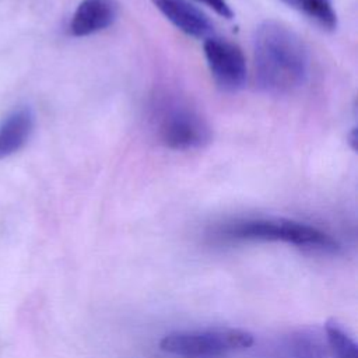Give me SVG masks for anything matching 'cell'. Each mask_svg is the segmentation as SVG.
Returning <instances> with one entry per match:
<instances>
[{"label": "cell", "instance_id": "cell-1", "mask_svg": "<svg viewBox=\"0 0 358 358\" xmlns=\"http://www.w3.org/2000/svg\"><path fill=\"white\" fill-rule=\"evenodd\" d=\"M253 64L256 83L263 92L287 95L306 83L310 57L294 29L280 21L266 20L255 31Z\"/></svg>", "mask_w": 358, "mask_h": 358}, {"label": "cell", "instance_id": "cell-2", "mask_svg": "<svg viewBox=\"0 0 358 358\" xmlns=\"http://www.w3.org/2000/svg\"><path fill=\"white\" fill-rule=\"evenodd\" d=\"M152 126L168 148L189 151L211 141V127L200 110L178 95H162L152 103Z\"/></svg>", "mask_w": 358, "mask_h": 358}, {"label": "cell", "instance_id": "cell-3", "mask_svg": "<svg viewBox=\"0 0 358 358\" xmlns=\"http://www.w3.org/2000/svg\"><path fill=\"white\" fill-rule=\"evenodd\" d=\"M222 236L239 241L285 242L310 250H334L337 242L322 229L287 218H250L228 224Z\"/></svg>", "mask_w": 358, "mask_h": 358}, {"label": "cell", "instance_id": "cell-4", "mask_svg": "<svg viewBox=\"0 0 358 358\" xmlns=\"http://www.w3.org/2000/svg\"><path fill=\"white\" fill-rule=\"evenodd\" d=\"M252 344L253 336L249 331L234 327L176 331L159 341L162 351L179 358H227Z\"/></svg>", "mask_w": 358, "mask_h": 358}, {"label": "cell", "instance_id": "cell-5", "mask_svg": "<svg viewBox=\"0 0 358 358\" xmlns=\"http://www.w3.org/2000/svg\"><path fill=\"white\" fill-rule=\"evenodd\" d=\"M203 49L210 73L222 91L236 92L245 87L246 59L236 43L213 35L204 39Z\"/></svg>", "mask_w": 358, "mask_h": 358}, {"label": "cell", "instance_id": "cell-6", "mask_svg": "<svg viewBox=\"0 0 358 358\" xmlns=\"http://www.w3.org/2000/svg\"><path fill=\"white\" fill-rule=\"evenodd\" d=\"M161 14L179 31L193 38L207 39L214 34L210 18L187 0H151Z\"/></svg>", "mask_w": 358, "mask_h": 358}, {"label": "cell", "instance_id": "cell-7", "mask_svg": "<svg viewBox=\"0 0 358 358\" xmlns=\"http://www.w3.org/2000/svg\"><path fill=\"white\" fill-rule=\"evenodd\" d=\"M116 0H83L70 21V32L74 36H88L110 27L117 18Z\"/></svg>", "mask_w": 358, "mask_h": 358}, {"label": "cell", "instance_id": "cell-8", "mask_svg": "<svg viewBox=\"0 0 358 358\" xmlns=\"http://www.w3.org/2000/svg\"><path fill=\"white\" fill-rule=\"evenodd\" d=\"M35 116L27 106L13 110L0 124V159L20 151L29 140Z\"/></svg>", "mask_w": 358, "mask_h": 358}, {"label": "cell", "instance_id": "cell-9", "mask_svg": "<svg viewBox=\"0 0 358 358\" xmlns=\"http://www.w3.org/2000/svg\"><path fill=\"white\" fill-rule=\"evenodd\" d=\"M291 8L303 14L306 18L322 27L323 29H334L337 27V15L333 0H281Z\"/></svg>", "mask_w": 358, "mask_h": 358}, {"label": "cell", "instance_id": "cell-10", "mask_svg": "<svg viewBox=\"0 0 358 358\" xmlns=\"http://www.w3.org/2000/svg\"><path fill=\"white\" fill-rule=\"evenodd\" d=\"M324 333L331 358H358L357 343L340 322L330 319L324 324Z\"/></svg>", "mask_w": 358, "mask_h": 358}, {"label": "cell", "instance_id": "cell-11", "mask_svg": "<svg viewBox=\"0 0 358 358\" xmlns=\"http://www.w3.org/2000/svg\"><path fill=\"white\" fill-rule=\"evenodd\" d=\"M199 1L208 6L211 10H214L218 15H221L224 18L234 17V11H232L231 6L227 3V0H199Z\"/></svg>", "mask_w": 358, "mask_h": 358}]
</instances>
